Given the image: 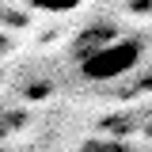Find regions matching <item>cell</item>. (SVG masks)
<instances>
[{"instance_id": "cell-2", "label": "cell", "mask_w": 152, "mask_h": 152, "mask_svg": "<svg viewBox=\"0 0 152 152\" xmlns=\"http://www.w3.org/2000/svg\"><path fill=\"white\" fill-rule=\"evenodd\" d=\"M84 152H137V148L126 145V141H88Z\"/></svg>"}, {"instance_id": "cell-3", "label": "cell", "mask_w": 152, "mask_h": 152, "mask_svg": "<svg viewBox=\"0 0 152 152\" xmlns=\"http://www.w3.org/2000/svg\"><path fill=\"white\" fill-rule=\"evenodd\" d=\"M80 0H31V8H42V12H72Z\"/></svg>"}, {"instance_id": "cell-1", "label": "cell", "mask_w": 152, "mask_h": 152, "mask_svg": "<svg viewBox=\"0 0 152 152\" xmlns=\"http://www.w3.org/2000/svg\"><path fill=\"white\" fill-rule=\"evenodd\" d=\"M145 57V46L137 38H118L114 34L110 42H103L99 50L80 57V72L95 80V84H110V80H122L126 72H133Z\"/></svg>"}]
</instances>
